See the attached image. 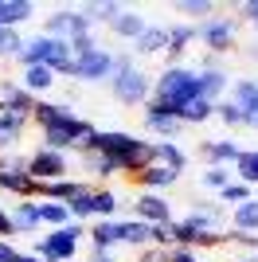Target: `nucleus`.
I'll return each mask as SVG.
<instances>
[{"mask_svg": "<svg viewBox=\"0 0 258 262\" xmlns=\"http://www.w3.org/2000/svg\"><path fill=\"white\" fill-rule=\"evenodd\" d=\"M200 98V71H188V67H164L161 75L153 78V98L145 102L149 110H161L168 118H176V110L184 102Z\"/></svg>", "mask_w": 258, "mask_h": 262, "instance_id": "obj_1", "label": "nucleus"}, {"mask_svg": "<svg viewBox=\"0 0 258 262\" xmlns=\"http://www.w3.org/2000/svg\"><path fill=\"white\" fill-rule=\"evenodd\" d=\"M86 235L82 223H67V227L51 231V235H43L39 243H35V258L39 262H71L78 254V239Z\"/></svg>", "mask_w": 258, "mask_h": 262, "instance_id": "obj_2", "label": "nucleus"}, {"mask_svg": "<svg viewBox=\"0 0 258 262\" xmlns=\"http://www.w3.org/2000/svg\"><path fill=\"white\" fill-rule=\"evenodd\" d=\"M110 90H114V98H118L121 106H145V102L153 98V78L145 75L141 67H129V71L110 78Z\"/></svg>", "mask_w": 258, "mask_h": 262, "instance_id": "obj_3", "label": "nucleus"}, {"mask_svg": "<svg viewBox=\"0 0 258 262\" xmlns=\"http://www.w3.org/2000/svg\"><path fill=\"white\" fill-rule=\"evenodd\" d=\"M235 32H239L235 16H211V20L196 24V39H200L211 55H227L231 51V47H235Z\"/></svg>", "mask_w": 258, "mask_h": 262, "instance_id": "obj_4", "label": "nucleus"}, {"mask_svg": "<svg viewBox=\"0 0 258 262\" xmlns=\"http://www.w3.org/2000/svg\"><path fill=\"white\" fill-rule=\"evenodd\" d=\"M141 137H133V133H121V129H94V137L78 149V153H102V157H114V161H125L133 149H137Z\"/></svg>", "mask_w": 258, "mask_h": 262, "instance_id": "obj_5", "label": "nucleus"}, {"mask_svg": "<svg viewBox=\"0 0 258 262\" xmlns=\"http://www.w3.org/2000/svg\"><path fill=\"white\" fill-rule=\"evenodd\" d=\"M28 176H32L35 184H51V180H63L71 176V157L67 153H51V149H35L28 153Z\"/></svg>", "mask_w": 258, "mask_h": 262, "instance_id": "obj_6", "label": "nucleus"}, {"mask_svg": "<svg viewBox=\"0 0 258 262\" xmlns=\"http://www.w3.org/2000/svg\"><path fill=\"white\" fill-rule=\"evenodd\" d=\"M90 32H94V28H90V20L82 16V8H59L55 16H47V24H43V35L63 39V43H71L78 35H90Z\"/></svg>", "mask_w": 258, "mask_h": 262, "instance_id": "obj_7", "label": "nucleus"}, {"mask_svg": "<svg viewBox=\"0 0 258 262\" xmlns=\"http://www.w3.org/2000/svg\"><path fill=\"white\" fill-rule=\"evenodd\" d=\"M67 78H82V82H110L114 78V55L106 47L90 51L86 59H71V71Z\"/></svg>", "mask_w": 258, "mask_h": 262, "instance_id": "obj_8", "label": "nucleus"}, {"mask_svg": "<svg viewBox=\"0 0 258 262\" xmlns=\"http://www.w3.org/2000/svg\"><path fill=\"white\" fill-rule=\"evenodd\" d=\"M32 121L39 125V133H43V129H63V125H75L78 114H75L71 106H63V102L35 98V106H32Z\"/></svg>", "mask_w": 258, "mask_h": 262, "instance_id": "obj_9", "label": "nucleus"}, {"mask_svg": "<svg viewBox=\"0 0 258 262\" xmlns=\"http://www.w3.org/2000/svg\"><path fill=\"white\" fill-rule=\"evenodd\" d=\"M133 219L149 223V227H157V223H172V204L164 196H157V192H141V196L133 200Z\"/></svg>", "mask_w": 258, "mask_h": 262, "instance_id": "obj_10", "label": "nucleus"}, {"mask_svg": "<svg viewBox=\"0 0 258 262\" xmlns=\"http://www.w3.org/2000/svg\"><path fill=\"white\" fill-rule=\"evenodd\" d=\"M231 102L243 110V125L258 129V82L254 78H235L231 82Z\"/></svg>", "mask_w": 258, "mask_h": 262, "instance_id": "obj_11", "label": "nucleus"}, {"mask_svg": "<svg viewBox=\"0 0 258 262\" xmlns=\"http://www.w3.org/2000/svg\"><path fill=\"white\" fill-rule=\"evenodd\" d=\"M129 180H133V184H137L141 192H157V196H161L164 188H172L176 180H180V172H172V168H164V164H149V168L133 172Z\"/></svg>", "mask_w": 258, "mask_h": 262, "instance_id": "obj_12", "label": "nucleus"}, {"mask_svg": "<svg viewBox=\"0 0 258 262\" xmlns=\"http://www.w3.org/2000/svg\"><path fill=\"white\" fill-rule=\"evenodd\" d=\"M32 106H35V98L20 86V82H12V78L0 82V110H12V114H20V118L32 121Z\"/></svg>", "mask_w": 258, "mask_h": 262, "instance_id": "obj_13", "label": "nucleus"}, {"mask_svg": "<svg viewBox=\"0 0 258 262\" xmlns=\"http://www.w3.org/2000/svg\"><path fill=\"white\" fill-rule=\"evenodd\" d=\"M192 43H196V24H172V28H168V47H164L168 67H180V55L188 51Z\"/></svg>", "mask_w": 258, "mask_h": 262, "instance_id": "obj_14", "label": "nucleus"}, {"mask_svg": "<svg viewBox=\"0 0 258 262\" xmlns=\"http://www.w3.org/2000/svg\"><path fill=\"white\" fill-rule=\"evenodd\" d=\"M118 243H125L133 251H145V247H153V227L141 219H118Z\"/></svg>", "mask_w": 258, "mask_h": 262, "instance_id": "obj_15", "label": "nucleus"}, {"mask_svg": "<svg viewBox=\"0 0 258 262\" xmlns=\"http://www.w3.org/2000/svg\"><path fill=\"white\" fill-rule=\"evenodd\" d=\"M82 188H90V184H82V180H75V176H63V180L39 184V200H51V204H71Z\"/></svg>", "mask_w": 258, "mask_h": 262, "instance_id": "obj_16", "label": "nucleus"}, {"mask_svg": "<svg viewBox=\"0 0 258 262\" xmlns=\"http://www.w3.org/2000/svg\"><path fill=\"white\" fill-rule=\"evenodd\" d=\"M149 24H145V16L141 12H133V8H121L118 16H114V24H110V32L118 35V39H129V43H137V35L145 32Z\"/></svg>", "mask_w": 258, "mask_h": 262, "instance_id": "obj_17", "label": "nucleus"}, {"mask_svg": "<svg viewBox=\"0 0 258 262\" xmlns=\"http://www.w3.org/2000/svg\"><path fill=\"white\" fill-rule=\"evenodd\" d=\"M0 192H8L16 200H39V184L28 172H0Z\"/></svg>", "mask_w": 258, "mask_h": 262, "instance_id": "obj_18", "label": "nucleus"}, {"mask_svg": "<svg viewBox=\"0 0 258 262\" xmlns=\"http://www.w3.org/2000/svg\"><path fill=\"white\" fill-rule=\"evenodd\" d=\"M145 129L157 133V141H176L184 125L176 118H168V114H161V110H149V106H145Z\"/></svg>", "mask_w": 258, "mask_h": 262, "instance_id": "obj_19", "label": "nucleus"}, {"mask_svg": "<svg viewBox=\"0 0 258 262\" xmlns=\"http://www.w3.org/2000/svg\"><path fill=\"white\" fill-rule=\"evenodd\" d=\"M239 153H243V149H239L235 141H227V137H219V141H204L200 145V157H204L207 164H235L239 161Z\"/></svg>", "mask_w": 258, "mask_h": 262, "instance_id": "obj_20", "label": "nucleus"}, {"mask_svg": "<svg viewBox=\"0 0 258 262\" xmlns=\"http://www.w3.org/2000/svg\"><path fill=\"white\" fill-rule=\"evenodd\" d=\"M20 86L32 94V98H39V94H47V90L55 86V71L51 67H24V75H20Z\"/></svg>", "mask_w": 258, "mask_h": 262, "instance_id": "obj_21", "label": "nucleus"}, {"mask_svg": "<svg viewBox=\"0 0 258 262\" xmlns=\"http://www.w3.org/2000/svg\"><path fill=\"white\" fill-rule=\"evenodd\" d=\"M32 16H35L32 0H0V28H16L20 32V24H28Z\"/></svg>", "mask_w": 258, "mask_h": 262, "instance_id": "obj_22", "label": "nucleus"}, {"mask_svg": "<svg viewBox=\"0 0 258 262\" xmlns=\"http://www.w3.org/2000/svg\"><path fill=\"white\" fill-rule=\"evenodd\" d=\"M8 219H12V231H16V235L39 231V208H35V200H20V204L8 211Z\"/></svg>", "mask_w": 258, "mask_h": 262, "instance_id": "obj_23", "label": "nucleus"}, {"mask_svg": "<svg viewBox=\"0 0 258 262\" xmlns=\"http://www.w3.org/2000/svg\"><path fill=\"white\" fill-rule=\"evenodd\" d=\"M153 164H164L172 172H184L188 168V153L176 141H153Z\"/></svg>", "mask_w": 258, "mask_h": 262, "instance_id": "obj_24", "label": "nucleus"}, {"mask_svg": "<svg viewBox=\"0 0 258 262\" xmlns=\"http://www.w3.org/2000/svg\"><path fill=\"white\" fill-rule=\"evenodd\" d=\"M164 47H168V28H164V24H149V28L137 35L133 51L137 55H161Z\"/></svg>", "mask_w": 258, "mask_h": 262, "instance_id": "obj_25", "label": "nucleus"}, {"mask_svg": "<svg viewBox=\"0 0 258 262\" xmlns=\"http://www.w3.org/2000/svg\"><path fill=\"white\" fill-rule=\"evenodd\" d=\"M207 118H215V102H207V98H192V102H184V106L176 110V121H180V125H204Z\"/></svg>", "mask_w": 258, "mask_h": 262, "instance_id": "obj_26", "label": "nucleus"}, {"mask_svg": "<svg viewBox=\"0 0 258 262\" xmlns=\"http://www.w3.org/2000/svg\"><path fill=\"white\" fill-rule=\"evenodd\" d=\"M94 251H114L118 247V219H94V227L86 231Z\"/></svg>", "mask_w": 258, "mask_h": 262, "instance_id": "obj_27", "label": "nucleus"}, {"mask_svg": "<svg viewBox=\"0 0 258 262\" xmlns=\"http://www.w3.org/2000/svg\"><path fill=\"white\" fill-rule=\"evenodd\" d=\"M231 231H247V235H258V200H254V196L231 211Z\"/></svg>", "mask_w": 258, "mask_h": 262, "instance_id": "obj_28", "label": "nucleus"}, {"mask_svg": "<svg viewBox=\"0 0 258 262\" xmlns=\"http://www.w3.org/2000/svg\"><path fill=\"white\" fill-rule=\"evenodd\" d=\"M78 161H82V168L94 176V180H106V176L121 172V164L114 161V157H102V153H78Z\"/></svg>", "mask_w": 258, "mask_h": 262, "instance_id": "obj_29", "label": "nucleus"}, {"mask_svg": "<svg viewBox=\"0 0 258 262\" xmlns=\"http://www.w3.org/2000/svg\"><path fill=\"white\" fill-rule=\"evenodd\" d=\"M200 98H207V102L227 98V71H204L200 75Z\"/></svg>", "mask_w": 258, "mask_h": 262, "instance_id": "obj_30", "label": "nucleus"}, {"mask_svg": "<svg viewBox=\"0 0 258 262\" xmlns=\"http://www.w3.org/2000/svg\"><path fill=\"white\" fill-rule=\"evenodd\" d=\"M121 8H125V4H118V0H94V4H86V8H82V16L90 20V28H98V24H106V28H110Z\"/></svg>", "mask_w": 258, "mask_h": 262, "instance_id": "obj_31", "label": "nucleus"}, {"mask_svg": "<svg viewBox=\"0 0 258 262\" xmlns=\"http://www.w3.org/2000/svg\"><path fill=\"white\" fill-rule=\"evenodd\" d=\"M35 208H39V223H47L51 231L67 227V223H75V219H71V211H67V204H51V200H35Z\"/></svg>", "mask_w": 258, "mask_h": 262, "instance_id": "obj_32", "label": "nucleus"}, {"mask_svg": "<svg viewBox=\"0 0 258 262\" xmlns=\"http://www.w3.org/2000/svg\"><path fill=\"white\" fill-rule=\"evenodd\" d=\"M235 180H239V184H247V188L258 184V157H254V149H243V153H239V161H235Z\"/></svg>", "mask_w": 258, "mask_h": 262, "instance_id": "obj_33", "label": "nucleus"}, {"mask_svg": "<svg viewBox=\"0 0 258 262\" xmlns=\"http://www.w3.org/2000/svg\"><path fill=\"white\" fill-rule=\"evenodd\" d=\"M90 200H94V219H114V215H118V208H121L118 196H114L110 188H102V184L94 188V196H90Z\"/></svg>", "mask_w": 258, "mask_h": 262, "instance_id": "obj_34", "label": "nucleus"}, {"mask_svg": "<svg viewBox=\"0 0 258 262\" xmlns=\"http://www.w3.org/2000/svg\"><path fill=\"white\" fill-rule=\"evenodd\" d=\"M231 180H235V172H231V168H223V164H207L204 172H200V184L211 188V192H223Z\"/></svg>", "mask_w": 258, "mask_h": 262, "instance_id": "obj_35", "label": "nucleus"}, {"mask_svg": "<svg viewBox=\"0 0 258 262\" xmlns=\"http://www.w3.org/2000/svg\"><path fill=\"white\" fill-rule=\"evenodd\" d=\"M90 196H94V184L82 188V192L67 204V211H71V219H75V223H78V219H94V200H90Z\"/></svg>", "mask_w": 258, "mask_h": 262, "instance_id": "obj_36", "label": "nucleus"}, {"mask_svg": "<svg viewBox=\"0 0 258 262\" xmlns=\"http://www.w3.org/2000/svg\"><path fill=\"white\" fill-rule=\"evenodd\" d=\"M215 118L223 121L227 129H243V110L235 106L231 98H223V102H215Z\"/></svg>", "mask_w": 258, "mask_h": 262, "instance_id": "obj_37", "label": "nucleus"}, {"mask_svg": "<svg viewBox=\"0 0 258 262\" xmlns=\"http://www.w3.org/2000/svg\"><path fill=\"white\" fill-rule=\"evenodd\" d=\"M24 51V35L16 28H0V59H16Z\"/></svg>", "mask_w": 258, "mask_h": 262, "instance_id": "obj_38", "label": "nucleus"}, {"mask_svg": "<svg viewBox=\"0 0 258 262\" xmlns=\"http://www.w3.org/2000/svg\"><path fill=\"white\" fill-rule=\"evenodd\" d=\"M176 8H180L184 16H200V24H204V20H211V12L219 8V4H215V0H180Z\"/></svg>", "mask_w": 258, "mask_h": 262, "instance_id": "obj_39", "label": "nucleus"}, {"mask_svg": "<svg viewBox=\"0 0 258 262\" xmlns=\"http://www.w3.org/2000/svg\"><path fill=\"white\" fill-rule=\"evenodd\" d=\"M247 200H250V188H247V184H239V180H231V184L219 192V204H231V208L247 204Z\"/></svg>", "mask_w": 258, "mask_h": 262, "instance_id": "obj_40", "label": "nucleus"}, {"mask_svg": "<svg viewBox=\"0 0 258 262\" xmlns=\"http://www.w3.org/2000/svg\"><path fill=\"white\" fill-rule=\"evenodd\" d=\"M90 51H98L94 32H90V35H78V39H71V59H86Z\"/></svg>", "mask_w": 258, "mask_h": 262, "instance_id": "obj_41", "label": "nucleus"}, {"mask_svg": "<svg viewBox=\"0 0 258 262\" xmlns=\"http://www.w3.org/2000/svg\"><path fill=\"white\" fill-rule=\"evenodd\" d=\"M227 243H235V247H243V251L258 254V235H247V231H227Z\"/></svg>", "mask_w": 258, "mask_h": 262, "instance_id": "obj_42", "label": "nucleus"}, {"mask_svg": "<svg viewBox=\"0 0 258 262\" xmlns=\"http://www.w3.org/2000/svg\"><path fill=\"white\" fill-rule=\"evenodd\" d=\"M137 262H168V251H161V247H145V251H137Z\"/></svg>", "mask_w": 258, "mask_h": 262, "instance_id": "obj_43", "label": "nucleus"}, {"mask_svg": "<svg viewBox=\"0 0 258 262\" xmlns=\"http://www.w3.org/2000/svg\"><path fill=\"white\" fill-rule=\"evenodd\" d=\"M239 12H243V20H247V24H254V28H258V0H243Z\"/></svg>", "mask_w": 258, "mask_h": 262, "instance_id": "obj_44", "label": "nucleus"}, {"mask_svg": "<svg viewBox=\"0 0 258 262\" xmlns=\"http://www.w3.org/2000/svg\"><path fill=\"white\" fill-rule=\"evenodd\" d=\"M4 235H8V239H12L16 231H12V219H8V211L0 208V239H4Z\"/></svg>", "mask_w": 258, "mask_h": 262, "instance_id": "obj_45", "label": "nucleus"}, {"mask_svg": "<svg viewBox=\"0 0 258 262\" xmlns=\"http://www.w3.org/2000/svg\"><path fill=\"white\" fill-rule=\"evenodd\" d=\"M90 262H114V251H90Z\"/></svg>", "mask_w": 258, "mask_h": 262, "instance_id": "obj_46", "label": "nucleus"}, {"mask_svg": "<svg viewBox=\"0 0 258 262\" xmlns=\"http://www.w3.org/2000/svg\"><path fill=\"white\" fill-rule=\"evenodd\" d=\"M12 254H16V251H12V243H8V239H0V262L12 258Z\"/></svg>", "mask_w": 258, "mask_h": 262, "instance_id": "obj_47", "label": "nucleus"}, {"mask_svg": "<svg viewBox=\"0 0 258 262\" xmlns=\"http://www.w3.org/2000/svg\"><path fill=\"white\" fill-rule=\"evenodd\" d=\"M12 262H39V258H35V254H20V251H16V254H12Z\"/></svg>", "mask_w": 258, "mask_h": 262, "instance_id": "obj_48", "label": "nucleus"}, {"mask_svg": "<svg viewBox=\"0 0 258 262\" xmlns=\"http://www.w3.org/2000/svg\"><path fill=\"white\" fill-rule=\"evenodd\" d=\"M231 262H254V254H247V258H231Z\"/></svg>", "mask_w": 258, "mask_h": 262, "instance_id": "obj_49", "label": "nucleus"}, {"mask_svg": "<svg viewBox=\"0 0 258 262\" xmlns=\"http://www.w3.org/2000/svg\"><path fill=\"white\" fill-rule=\"evenodd\" d=\"M254 157H258V149H254Z\"/></svg>", "mask_w": 258, "mask_h": 262, "instance_id": "obj_50", "label": "nucleus"}, {"mask_svg": "<svg viewBox=\"0 0 258 262\" xmlns=\"http://www.w3.org/2000/svg\"><path fill=\"white\" fill-rule=\"evenodd\" d=\"M254 262H258V254H254Z\"/></svg>", "mask_w": 258, "mask_h": 262, "instance_id": "obj_51", "label": "nucleus"}]
</instances>
